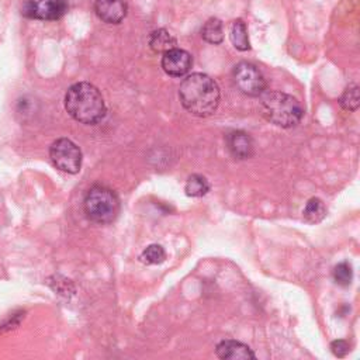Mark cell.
<instances>
[{
  "label": "cell",
  "mask_w": 360,
  "mask_h": 360,
  "mask_svg": "<svg viewBox=\"0 0 360 360\" xmlns=\"http://www.w3.org/2000/svg\"><path fill=\"white\" fill-rule=\"evenodd\" d=\"M260 112L269 122L281 128H291L301 121L304 108L295 97L287 93L264 91L260 98Z\"/></svg>",
  "instance_id": "3957f363"
},
{
  "label": "cell",
  "mask_w": 360,
  "mask_h": 360,
  "mask_svg": "<svg viewBox=\"0 0 360 360\" xmlns=\"http://www.w3.org/2000/svg\"><path fill=\"white\" fill-rule=\"evenodd\" d=\"M215 353L219 359L224 360H249V359H256L255 353L249 346H246L242 342L226 339L222 340L217 345Z\"/></svg>",
  "instance_id": "8fae6325"
},
{
  "label": "cell",
  "mask_w": 360,
  "mask_h": 360,
  "mask_svg": "<svg viewBox=\"0 0 360 360\" xmlns=\"http://www.w3.org/2000/svg\"><path fill=\"white\" fill-rule=\"evenodd\" d=\"M302 214H304V218H305L307 222L318 224V222H321L325 218L326 207L322 202V200H319L316 197H312L305 204V208H304Z\"/></svg>",
  "instance_id": "9a60e30c"
},
{
  "label": "cell",
  "mask_w": 360,
  "mask_h": 360,
  "mask_svg": "<svg viewBox=\"0 0 360 360\" xmlns=\"http://www.w3.org/2000/svg\"><path fill=\"white\" fill-rule=\"evenodd\" d=\"M352 278H353V270L347 262H340L333 267V280L336 281V284L342 287H347L350 285Z\"/></svg>",
  "instance_id": "d6986e66"
},
{
  "label": "cell",
  "mask_w": 360,
  "mask_h": 360,
  "mask_svg": "<svg viewBox=\"0 0 360 360\" xmlns=\"http://www.w3.org/2000/svg\"><path fill=\"white\" fill-rule=\"evenodd\" d=\"M176 38L165 28L155 30L149 35V46L156 53H165L173 48H176Z\"/></svg>",
  "instance_id": "7c38bea8"
},
{
  "label": "cell",
  "mask_w": 360,
  "mask_h": 360,
  "mask_svg": "<svg viewBox=\"0 0 360 360\" xmlns=\"http://www.w3.org/2000/svg\"><path fill=\"white\" fill-rule=\"evenodd\" d=\"M232 79L236 89L249 97H259L266 91L264 76L253 63L239 62L233 68Z\"/></svg>",
  "instance_id": "8992f818"
},
{
  "label": "cell",
  "mask_w": 360,
  "mask_h": 360,
  "mask_svg": "<svg viewBox=\"0 0 360 360\" xmlns=\"http://www.w3.org/2000/svg\"><path fill=\"white\" fill-rule=\"evenodd\" d=\"M49 158L53 166L65 173L75 174L82 167V150L68 138H59L49 148Z\"/></svg>",
  "instance_id": "5b68a950"
},
{
  "label": "cell",
  "mask_w": 360,
  "mask_h": 360,
  "mask_svg": "<svg viewBox=\"0 0 360 360\" xmlns=\"http://www.w3.org/2000/svg\"><path fill=\"white\" fill-rule=\"evenodd\" d=\"M201 37L208 44H221L224 41V27L221 20L212 17L205 21V24L201 28Z\"/></svg>",
  "instance_id": "5bb4252c"
},
{
  "label": "cell",
  "mask_w": 360,
  "mask_h": 360,
  "mask_svg": "<svg viewBox=\"0 0 360 360\" xmlns=\"http://www.w3.org/2000/svg\"><path fill=\"white\" fill-rule=\"evenodd\" d=\"M146 264H160L166 259V252L160 245H149L143 249L139 257Z\"/></svg>",
  "instance_id": "ac0fdd59"
},
{
  "label": "cell",
  "mask_w": 360,
  "mask_h": 360,
  "mask_svg": "<svg viewBox=\"0 0 360 360\" xmlns=\"http://www.w3.org/2000/svg\"><path fill=\"white\" fill-rule=\"evenodd\" d=\"M183 107L197 117L211 115L219 104V87L204 73L188 75L179 87Z\"/></svg>",
  "instance_id": "6da1fadb"
},
{
  "label": "cell",
  "mask_w": 360,
  "mask_h": 360,
  "mask_svg": "<svg viewBox=\"0 0 360 360\" xmlns=\"http://www.w3.org/2000/svg\"><path fill=\"white\" fill-rule=\"evenodd\" d=\"M193 59L191 55L180 48H173L163 53L162 56V68L163 70L173 77H181L187 75L191 69Z\"/></svg>",
  "instance_id": "ba28073f"
},
{
  "label": "cell",
  "mask_w": 360,
  "mask_h": 360,
  "mask_svg": "<svg viewBox=\"0 0 360 360\" xmlns=\"http://www.w3.org/2000/svg\"><path fill=\"white\" fill-rule=\"evenodd\" d=\"M229 39L232 45L238 51H249L250 49V42H249V35H248V28L246 24L238 18L232 22L231 31H229Z\"/></svg>",
  "instance_id": "4fadbf2b"
},
{
  "label": "cell",
  "mask_w": 360,
  "mask_h": 360,
  "mask_svg": "<svg viewBox=\"0 0 360 360\" xmlns=\"http://www.w3.org/2000/svg\"><path fill=\"white\" fill-rule=\"evenodd\" d=\"M68 10L66 0H22L21 13L24 17L41 21L60 18Z\"/></svg>",
  "instance_id": "52a82bcc"
},
{
  "label": "cell",
  "mask_w": 360,
  "mask_h": 360,
  "mask_svg": "<svg viewBox=\"0 0 360 360\" xmlns=\"http://www.w3.org/2000/svg\"><path fill=\"white\" fill-rule=\"evenodd\" d=\"M83 208L87 218L96 224H110L120 212V198L108 187L93 186L84 195Z\"/></svg>",
  "instance_id": "277c9868"
},
{
  "label": "cell",
  "mask_w": 360,
  "mask_h": 360,
  "mask_svg": "<svg viewBox=\"0 0 360 360\" xmlns=\"http://www.w3.org/2000/svg\"><path fill=\"white\" fill-rule=\"evenodd\" d=\"M65 108L82 124L94 125L105 115V103L98 89L87 82L72 84L65 94Z\"/></svg>",
  "instance_id": "7a4b0ae2"
},
{
  "label": "cell",
  "mask_w": 360,
  "mask_h": 360,
  "mask_svg": "<svg viewBox=\"0 0 360 360\" xmlns=\"http://www.w3.org/2000/svg\"><path fill=\"white\" fill-rule=\"evenodd\" d=\"M226 145L233 158L239 160L249 159L253 155V139L245 131H232L226 135Z\"/></svg>",
  "instance_id": "30bf717a"
},
{
  "label": "cell",
  "mask_w": 360,
  "mask_h": 360,
  "mask_svg": "<svg viewBox=\"0 0 360 360\" xmlns=\"http://www.w3.org/2000/svg\"><path fill=\"white\" fill-rule=\"evenodd\" d=\"M330 349H332V353L338 357H343L346 356V353L349 352V343L346 340H333L332 345H330Z\"/></svg>",
  "instance_id": "ffe728a7"
},
{
  "label": "cell",
  "mask_w": 360,
  "mask_h": 360,
  "mask_svg": "<svg viewBox=\"0 0 360 360\" xmlns=\"http://www.w3.org/2000/svg\"><path fill=\"white\" fill-rule=\"evenodd\" d=\"M184 191L188 197H202L210 191V183L202 174H191L186 181Z\"/></svg>",
  "instance_id": "2e32d148"
},
{
  "label": "cell",
  "mask_w": 360,
  "mask_h": 360,
  "mask_svg": "<svg viewBox=\"0 0 360 360\" xmlns=\"http://www.w3.org/2000/svg\"><path fill=\"white\" fill-rule=\"evenodd\" d=\"M128 11L125 0H94L96 15L107 24H120Z\"/></svg>",
  "instance_id": "9c48e42d"
},
{
  "label": "cell",
  "mask_w": 360,
  "mask_h": 360,
  "mask_svg": "<svg viewBox=\"0 0 360 360\" xmlns=\"http://www.w3.org/2000/svg\"><path fill=\"white\" fill-rule=\"evenodd\" d=\"M360 104V96H359V86L350 84L345 89L343 94L340 96V105L346 111H356Z\"/></svg>",
  "instance_id": "e0dca14e"
}]
</instances>
